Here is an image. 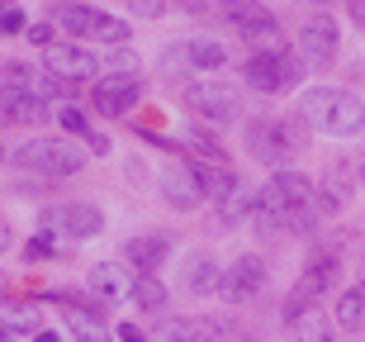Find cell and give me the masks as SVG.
I'll list each match as a JSON object with an SVG mask.
<instances>
[{
	"label": "cell",
	"instance_id": "cell-47",
	"mask_svg": "<svg viewBox=\"0 0 365 342\" xmlns=\"http://www.w3.org/2000/svg\"><path fill=\"white\" fill-rule=\"evenodd\" d=\"M361 266H365V257H361Z\"/></svg>",
	"mask_w": 365,
	"mask_h": 342
},
{
	"label": "cell",
	"instance_id": "cell-36",
	"mask_svg": "<svg viewBox=\"0 0 365 342\" xmlns=\"http://www.w3.org/2000/svg\"><path fill=\"white\" fill-rule=\"evenodd\" d=\"M128 10H133V14H143V19H157V14H162L166 5H157V0H133Z\"/></svg>",
	"mask_w": 365,
	"mask_h": 342
},
{
	"label": "cell",
	"instance_id": "cell-10",
	"mask_svg": "<svg viewBox=\"0 0 365 342\" xmlns=\"http://www.w3.org/2000/svg\"><path fill=\"white\" fill-rule=\"evenodd\" d=\"M228 19L242 29V39L257 48V53H275L284 48L280 43V24H275L271 10H261V5H228Z\"/></svg>",
	"mask_w": 365,
	"mask_h": 342
},
{
	"label": "cell",
	"instance_id": "cell-4",
	"mask_svg": "<svg viewBox=\"0 0 365 342\" xmlns=\"http://www.w3.org/2000/svg\"><path fill=\"white\" fill-rule=\"evenodd\" d=\"M304 62H299L289 48H275V53H252L242 62V76L252 91H261V96H280V91H294L299 76H304Z\"/></svg>",
	"mask_w": 365,
	"mask_h": 342
},
{
	"label": "cell",
	"instance_id": "cell-15",
	"mask_svg": "<svg viewBox=\"0 0 365 342\" xmlns=\"http://www.w3.org/2000/svg\"><path fill=\"white\" fill-rule=\"evenodd\" d=\"M133 281L138 276H128V266H119V261H95L91 266V290L105 295V300H128L133 295Z\"/></svg>",
	"mask_w": 365,
	"mask_h": 342
},
{
	"label": "cell",
	"instance_id": "cell-32",
	"mask_svg": "<svg viewBox=\"0 0 365 342\" xmlns=\"http://www.w3.org/2000/svg\"><path fill=\"white\" fill-rule=\"evenodd\" d=\"M19 105H24V100L0 86V124H19Z\"/></svg>",
	"mask_w": 365,
	"mask_h": 342
},
{
	"label": "cell",
	"instance_id": "cell-16",
	"mask_svg": "<svg viewBox=\"0 0 365 342\" xmlns=\"http://www.w3.org/2000/svg\"><path fill=\"white\" fill-rule=\"evenodd\" d=\"M162 195L171 200L176 209H195L204 200V191H200V181H195V171H190L185 162H176V166H166V176H162Z\"/></svg>",
	"mask_w": 365,
	"mask_h": 342
},
{
	"label": "cell",
	"instance_id": "cell-37",
	"mask_svg": "<svg viewBox=\"0 0 365 342\" xmlns=\"http://www.w3.org/2000/svg\"><path fill=\"white\" fill-rule=\"evenodd\" d=\"M119 342H148V338H143V328H133V323H123V328H119Z\"/></svg>",
	"mask_w": 365,
	"mask_h": 342
},
{
	"label": "cell",
	"instance_id": "cell-27",
	"mask_svg": "<svg viewBox=\"0 0 365 342\" xmlns=\"http://www.w3.org/2000/svg\"><path fill=\"white\" fill-rule=\"evenodd\" d=\"M190 67H223V48L214 39H185Z\"/></svg>",
	"mask_w": 365,
	"mask_h": 342
},
{
	"label": "cell",
	"instance_id": "cell-3",
	"mask_svg": "<svg viewBox=\"0 0 365 342\" xmlns=\"http://www.w3.org/2000/svg\"><path fill=\"white\" fill-rule=\"evenodd\" d=\"M304 119L318 124L323 134L332 138H351V134H365V105L351 96V91H337V86H318L304 96Z\"/></svg>",
	"mask_w": 365,
	"mask_h": 342
},
{
	"label": "cell",
	"instance_id": "cell-28",
	"mask_svg": "<svg viewBox=\"0 0 365 342\" xmlns=\"http://www.w3.org/2000/svg\"><path fill=\"white\" fill-rule=\"evenodd\" d=\"M133 300L143 304V309H162L166 304V286L157 281V276H138L133 281Z\"/></svg>",
	"mask_w": 365,
	"mask_h": 342
},
{
	"label": "cell",
	"instance_id": "cell-30",
	"mask_svg": "<svg viewBox=\"0 0 365 342\" xmlns=\"http://www.w3.org/2000/svg\"><path fill=\"white\" fill-rule=\"evenodd\" d=\"M57 119H62V129H67V134H86V138H91V119H86L76 105H67V110L57 114Z\"/></svg>",
	"mask_w": 365,
	"mask_h": 342
},
{
	"label": "cell",
	"instance_id": "cell-19",
	"mask_svg": "<svg viewBox=\"0 0 365 342\" xmlns=\"http://www.w3.org/2000/svg\"><path fill=\"white\" fill-rule=\"evenodd\" d=\"M166 252H171V243H166V238H157V233L128 238V247H123V257H128V266H138L143 276H152V271H157V266L166 261Z\"/></svg>",
	"mask_w": 365,
	"mask_h": 342
},
{
	"label": "cell",
	"instance_id": "cell-14",
	"mask_svg": "<svg viewBox=\"0 0 365 342\" xmlns=\"http://www.w3.org/2000/svg\"><path fill=\"white\" fill-rule=\"evenodd\" d=\"M133 105H138V81H123V76L95 81V110L100 114H128Z\"/></svg>",
	"mask_w": 365,
	"mask_h": 342
},
{
	"label": "cell",
	"instance_id": "cell-39",
	"mask_svg": "<svg viewBox=\"0 0 365 342\" xmlns=\"http://www.w3.org/2000/svg\"><path fill=\"white\" fill-rule=\"evenodd\" d=\"M351 24L365 29V0H351Z\"/></svg>",
	"mask_w": 365,
	"mask_h": 342
},
{
	"label": "cell",
	"instance_id": "cell-40",
	"mask_svg": "<svg viewBox=\"0 0 365 342\" xmlns=\"http://www.w3.org/2000/svg\"><path fill=\"white\" fill-rule=\"evenodd\" d=\"M86 143H91L95 152H109V138H105V134H91V138H86Z\"/></svg>",
	"mask_w": 365,
	"mask_h": 342
},
{
	"label": "cell",
	"instance_id": "cell-21",
	"mask_svg": "<svg viewBox=\"0 0 365 342\" xmlns=\"http://www.w3.org/2000/svg\"><path fill=\"white\" fill-rule=\"evenodd\" d=\"M289 338L294 342H337V333H332V323L318 309H304L299 318H289Z\"/></svg>",
	"mask_w": 365,
	"mask_h": 342
},
{
	"label": "cell",
	"instance_id": "cell-34",
	"mask_svg": "<svg viewBox=\"0 0 365 342\" xmlns=\"http://www.w3.org/2000/svg\"><path fill=\"white\" fill-rule=\"evenodd\" d=\"M24 39H29V43H38L43 53H48V48H53V24H29Z\"/></svg>",
	"mask_w": 365,
	"mask_h": 342
},
{
	"label": "cell",
	"instance_id": "cell-38",
	"mask_svg": "<svg viewBox=\"0 0 365 342\" xmlns=\"http://www.w3.org/2000/svg\"><path fill=\"white\" fill-rule=\"evenodd\" d=\"M10 247H14V228L0 219V252H10Z\"/></svg>",
	"mask_w": 365,
	"mask_h": 342
},
{
	"label": "cell",
	"instance_id": "cell-22",
	"mask_svg": "<svg viewBox=\"0 0 365 342\" xmlns=\"http://www.w3.org/2000/svg\"><path fill=\"white\" fill-rule=\"evenodd\" d=\"M67 328L76 333V342H109L105 323H100V314H91L86 304H67Z\"/></svg>",
	"mask_w": 365,
	"mask_h": 342
},
{
	"label": "cell",
	"instance_id": "cell-46",
	"mask_svg": "<svg viewBox=\"0 0 365 342\" xmlns=\"http://www.w3.org/2000/svg\"><path fill=\"white\" fill-rule=\"evenodd\" d=\"M0 166H5V148H0Z\"/></svg>",
	"mask_w": 365,
	"mask_h": 342
},
{
	"label": "cell",
	"instance_id": "cell-41",
	"mask_svg": "<svg viewBox=\"0 0 365 342\" xmlns=\"http://www.w3.org/2000/svg\"><path fill=\"white\" fill-rule=\"evenodd\" d=\"M34 342H62V338H57L53 328H43V333H34Z\"/></svg>",
	"mask_w": 365,
	"mask_h": 342
},
{
	"label": "cell",
	"instance_id": "cell-6",
	"mask_svg": "<svg viewBox=\"0 0 365 342\" xmlns=\"http://www.w3.org/2000/svg\"><path fill=\"white\" fill-rule=\"evenodd\" d=\"M53 24H62L67 34H76V39H100V43H109V48H123V43L133 39L123 19H114V14H105V10H91V5H62V10H53Z\"/></svg>",
	"mask_w": 365,
	"mask_h": 342
},
{
	"label": "cell",
	"instance_id": "cell-11",
	"mask_svg": "<svg viewBox=\"0 0 365 342\" xmlns=\"http://www.w3.org/2000/svg\"><path fill=\"white\" fill-rule=\"evenodd\" d=\"M43 67H48V76H57V81H67V86H81L91 76H100V62L86 48H71V43H53L43 53Z\"/></svg>",
	"mask_w": 365,
	"mask_h": 342
},
{
	"label": "cell",
	"instance_id": "cell-45",
	"mask_svg": "<svg viewBox=\"0 0 365 342\" xmlns=\"http://www.w3.org/2000/svg\"><path fill=\"white\" fill-rule=\"evenodd\" d=\"M5 5H10V0H0V14H5Z\"/></svg>",
	"mask_w": 365,
	"mask_h": 342
},
{
	"label": "cell",
	"instance_id": "cell-1",
	"mask_svg": "<svg viewBox=\"0 0 365 342\" xmlns=\"http://www.w3.org/2000/svg\"><path fill=\"white\" fill-rule=\"evenodd\" d=\"M313 219H318V186L299 171H280L252 200V223L261 233H309Z\"/></svg>",
	"mask_w": 365,
	"mask_h": 342
},
{
	"label": "cell",
	"instance_id": "cell-13",
	"mask_svg": "<svg viewBox=\"0 0 365 342\" xmlns=\"http://www.w3.org/2000/svg\"><path fill=\"white\" fill-rule=\"evenodd\" d=\"M71 233V238H95V233H105V214L95 205H62V209H48L43 214V233Z\"/></svg>",
	"mask_w": 365,
	"mask_h": 342
},
{
	"label": "cell",
	"instance_id": "cell-31",
	"mask_svg": "<svg viewBox=\"0 0 365 342\" xmlns=\"http://www.w3.org/2000/svg\"><path fill=\"white\" fill-rule=\"evenodd\" d=\"M0 34H29L24 10H19V5H5V14H0Z\"/></svg>",
	"mask_w": 365,
	"mask_h": 342
},
{
	"label": "cell",
	"instance_id": "cell-26",
	"mask_svg": "<svg viewBox=\"0 0 365 342\" xmlns=\"http://www.w3.org/2000/svg\"><path fill=\"white\" fill-rule=\"evenodd\" d=\"M218 266L209 257H195L190 261V271H185V286H190V295H209V290H218Z\"/></svg>",
	"mask_w": 365,
	"mask_h": 342
},
{
	"label": "cell",
	"instance_id": "cell-35",
	"mask_svg": "<svg viewBox=\"0 0 365 342\" xmlns=\"http://www.w3.org/2000/svg\"><path fill=\"white\" fill-rule=\"evenodd\" d=\"M43 257H53V238H48V233L29 243V261H43Z\"/></svg>",
	"mask_w": 365,
	"mask_h": 342
},
{
	"label": "cell",
	"instance_id": "cell-2",
	"mask_svg": "<svg viewBox=\"0 0 365 342\" xmlns=\"http://www.w3.org/2000/svg\"><path fill=\"white\" fill-rule=\"evenodd\" d=\"M304 148H309V124L299 119V114L247 124V152H252L261 166H284L294 152H304Z\"/></svg>",
	"mask_w": 365,
	"mask_h": 342
},
{
	"label": "cell",
	"instance_id": "cell-24",
	"mask_svg": "<svg viewBox=\"0 0 365 342\" xmlns=\"http://www.w3.org/2000/svg\"><path fill=\"white\" fill-rule=\"evenodd\" d=\"M252 200H257V191H247V186L228 191L223 200H218V219H223V223H242V219H252Z\"/></svg>",
	"mask_w": 365,
	"mask_h": 342
},
{
	"label": "cell",
	"instance_id": "cell-8",
	"mask_svg": "<svg viewBox=\"0 0 365 342\" xmlns=\"http://www.w3.org/2000/svg\"><path fill=\"white\" fill-rule=\"evenodd\" d=\"M185 110L200 114L204 124H232L242 114V96L228 81H195L185 86Z\"/></svg>",
	"mask_w": 365,
	"mask_h": 342
},
{
	"label": "cell",
	"instance_id": "cell-5",
	"mask_svg": "<svg viewBox=\"0 0 365 342\" xmlns=\"http://www.w3.org/2000/svg\"><path fill=\"white\" fill-rule=\"evenodd\" d=\"M14 162L34 166L43 176H76L86 166V152L71 138H34V143H24V148L14 152Z\"/></svg>",
	"mask_w": 365,
	"mask_h": 342
},
{
	"label": "cell",
	"instance_id": "cell-7",
	"mask_svg": "<svg viewBox=\"0 0 365 342\" xmlns=\"http://www.w3.org/2000/svg\"><path fill=\"white\" fill-rule=\"evenodd\" d=\"M337 271H341L337 247H323V252L309 261V271L299 276V286L289 290V300H284V323H289V318H299L304 309H313V300H318V295H323V290L337 281Z\"/></svg>",
	"mask_w": 365,
	"mask_h": 342
},
{
	"label": "cell",
	"instance_id": "cell-9",
	"mask_svg": "<svg viewBox=\"0 0 365 342\" xmlns=\"http://www.w3.org/2000/svg\"><path fill=\"white\" fill-rule=\"evenodd\" d=\"M337 57V19L332 14H309L304 29H299V62L309 71H323L332 67Z\"/></svg>",
	"mask_w": 365,
	"mask_h": 342
},
{
	"label": "cell",
	"instance_id": "cell-29",
	"mask_svg": "<svg viewBox=\"0 0 365 342\" xmlns=\"http://www.w3.org/2000/svg\"><path fill=\"white\" fill-rule=\"evenodd\" d=\"M105 67L114 71V76H123V81H133V76H138V53H133V48H114Z\"/></svg>",
	"mask_w": 365,
	"mask_h": 342
},
{
	"label": "cell",
	"instance_id": "cell-20",
	"mask_svg": "<svg viewBox=\"0 0 365 342\" xmlns=\"http://www.w3.org/2000/svg\"><path fill=\"white\" fill-rule=\"evenodd\" d=\"M223 338V323L214 318H171L162 333V342H218Z\"/></svg>",
	"mask_w": 365,
	"mask_h": 342
},
{
	"label": "cell",
	"instance_id": "cell-25",
	"mask_svg": "<svg viewBox=\"0 0 365 342\" xmlns=\"http://www.w3.org/2000/svg\"><path fill=\"white\" fill-rule=\"evenodd\" d=\"M0 323L10 333H43L38 328V304H0Z\"/></svg>",
	"mask_w": 365,
	"mask_h": 342
},
{
	"label": "cell",
	"instance_id": "cell-42",
	"mask_svg": "<svg viewBox=\"0 0 365 342\" xmlns=\"http://www.w3.org/2000/svg\"><path fill=\"white\" fill-rule=\"evenodd\" d=\"M356 176L365 181V152H361V157H356Z\"/></svg>",
	"mask_w": 365,
	"mask_h": 342
},
{
	"label": "cell",
	"instance_id": "cell-12",
	"mask_svg": "<svg viewBox=\"0 0 365 342\" xmlns=\"http://www.w3.org/2000/svg\"><path fill=\"white\" fill-rule=\"evenodd\" d=\"M266 290V266H261V257H237L228 266V276L218 281V295L228 304H242L252 300V295H261Z\"/></svg>",
	"mask_w": 365,
	"mask_h": 342
},
{
	"label": "cell",
	"instance_id": "cell-44",
	"mask_svg": "<svg viewBox=\"0 0 365 342\" xmlns=\"http://www.w3.org/2000/svg\"><path fill=\"white\" fill-rule=\"evenodd\" d=\"M0 304H5V281H0Z\"/></svg>",
	"mask_w": 365,
	"mask_h": 342
},
{
	"label": "cell",
	"instance_id": "cell-17",
	"mask_svg": "<svg viewBox=\"0 0 365 342\" xmlns=\"http://www.w3.org/2000/svg\"><path fill=\"white\" fill-rule=\"evenodd\" d=\"M351 191H356L351 171L337 162L323 181H318V214H341V209H346V200H351Z\"/></svg>",
	"mask_w": 365,
	"mask_h": 342
},
{
	"label": "cell",
	"instance_id": "cell-43",
	"mask_svg": "<svg viewBox=\"0 0 365 342\" xmlns=\"http://www.w3.org/2000/svg\"><path fill=\"white\" fill-rule=\"evenodd\" d=\"M0 342H10V328H5V323H0Z\"/></svg>",
	"mask_w": 365,
	"mask_h": 342
},
{
	"label": "cell",
	"instance_id": "cell-33",
	"mask_svg": "<svg viewBox=\"0 0 365 342\" xmlns=\"http://www.w3.org/2000/svg\"><path fill=\"white\" fill-rule=\"evenodd\" d=\"M162 71H190V53H185V43H180V48H171V53L162 57Z\"/></svg>",
	"mask_w": 365,
	"mask_h": 342
},
{
	"label": "cell",
	"instance_id": "cell-23",
	"mask_svg": "<svg viewBox=\"0 0 365 342\" xmlns=\"http://www.w3.org/2000/svg\"><path fill=\"white\" fill-rule=\"evenodd\" d=\"M337 323H341V328H365V276L356 281L351 290H341Z\"/></svg>",
	"mask_w": 365,
	"mask_h": 342
},
{
	"label": "cell",
	"instance_id": "cell-18",
	"mask_svg": "<svg viewBox=\"0 0 365 342\" xmlns=\"http://www.w3.org/2000/svg\"><path fill=\"white\" fill-rule=\"evenodd\" d=\"M190 171H195V181H200V191H204V200H223L228 191H237V176L228 171V162H200V157H190Z\"/></svg>",
	"mask_w": 365,
	"mask_h": 342
}]
</instances>
